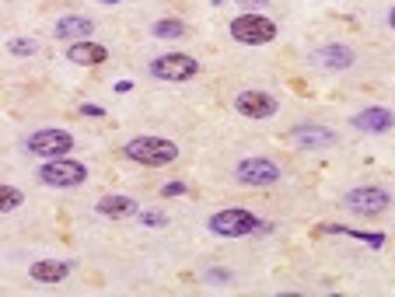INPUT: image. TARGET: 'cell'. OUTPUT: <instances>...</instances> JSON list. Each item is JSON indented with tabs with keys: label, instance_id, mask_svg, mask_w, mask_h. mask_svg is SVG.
Instances as JSON below:
<instances>
[{
	"label": "cell",
	"instance_id": "19",
	"mask_svg": "<svg viewBox=\"0 0 395 297\" xmlns=\"http://www.w3.org/2000/svg\"><path fill=\"white\" fill-rule=\"evenodd\" d=\"M22 200H25L22 189H15V185H4V189H0V210H4V214L18 210V207H22Z\"/></svg>",
	"mask_w": 395,
	"mask_h": 297
},
{
	"label": "cell",
	"instance_id": "18",
	"mask_svg": "<svg viewBox=\"0 0 395 297\" xmlns=\"http://www.w3.org/2000/svg\"><path fill=\"white\" fill-rule=\"evenodd\" d=\"M322 231H329V235H350V238H360V241H367L371 248H381V245H385V235H367V231H357V228H339V224H326Z\"/></svg>",
	"mask_w": 395,
	"mask_h": 297
},
{
	"label": "cell",
	"instance_id": "5",
	"mask_svg": "<svg viewBox=\"0 0 395 297\" xmlns=\"http://www.w3.org/2000/svg\"><path fill=\"white\" fill-rule=\"evenodd\" d=\"M147 74L158 80H168V84H185L200 74V60L189 53H161L147 63Z\"/></svg>",
	"mask_w": 395,
	"mask_h": 297
},
{
	"label": "cell",
	"instance_id": "25",
	"mask_svg": "<svg viewBox=\"0 0 395 297\" xmlns=\"http://www.w3.org/2000/svg\"><path fill=\"white\" fill-rule=\"evenodd\" d=\"M81 116H106L98 105H81Z\"/></svg>",
	"mask_w": 395,
	"mask_h": 297
},
{
	"label": "cell",
	"instance_id": "8",
	"mask_svg": "<svg viewBox=\"0 0 395 297\" xmlns=\"http://www.w3.org/2000/svg\"><path fill=\"white\" fill-rule=\"evenodd\" d=\"M25 151L35 154V158H67L74 151V133L70 130H56V126L35 130L32 137H25Z\"/></svg>",
	"mask_w": 395,
	"mask_h": 297
},
{
	"label": "cell",
	"instance_id": "9",
	"mask_svg": "<svg viewBox=\"0 0 395 297\" xmlns=\"http://www.w3.org/2000/svg\"><path fill=\"white\" fill-rule=\"evenodd\" d=\"M308 63L319 67V70H329V74H343L357 63V53H353L350 42H326V46L308 53Z\"/></svg>",
	"mask_w": 395,
	"mask_h": 297
},
{
	"label": "cell",
	"instance_id": "24",
	"mask_svg": "<svg viewBox=\"0 0 395 297\" xmlns=\"http://www.w3.org/2000/svg\"><path fill=\"white\" fill-rule=\"evenodd\" d=\"M238 4H242V8H255V11H262V8H266V0H238Z\"/></svg>",
	"mask_w": 395,
	"mask_h": 297
},
{
	"label": "cell",
	"instance_id": "22",
	"mask_svg": "<svg viewBox=\"0 0 395 297\" xmlns=\"http://www.w3.org/2000/svg\"><path fill=\"white\" fill-rule=\"evenodd\" d=\"M185 192H189L185 182H168V185H161V196H185Z\"/></svg>",
	"mask_w": 395,
	"mask_h": 297
},
{
	"label": "cell",
	"instance_id": "23",
	"mask_svg": "<svg viewBox=\"0 0 395 297\" xmlns=\"http://www.w3.org/2000/svg\"><path fill=\"white\" fill-rule=\"evenodd\" d=\"M207 283H231V273H224L221 266H214V269L207 273Z\"/></svg>",
	"mask_w": 395,
	"mask_h": 297
},
{
	"label": "cell",
	"instance_id": "6",
	"mask_svg": "<svg viewBox=\"0 0 395 297\" xmlns=\"http://www.w3.org/2000/svg\"><path fill=\"white\" fill-rule=\"evenodd\" d=\"M343 207L360 217H381L392 207V196L381 185H353L350 192H343Z\"/></svg>",
	"mask_w": 395,
	"mask_h": 297
},
{
	"label": "cell",
	"instance_id": "13",
	"mask_svg": "<svg viewBox=\"0 0 395 297\" xmlns=\"http://www.w3.org/2000/svg\"><path fill=\"white\" fill-rule=\"evenodd\" d=\"M94 214H102L106 221H126V217H137V214H140V207H137L133 196L109 192V196H102V200L94 203Z\"/></svg>",
	"mask_w": 395,
	"mask_h": 297
},
{
	"label": "cell",
	"instance_id": "28",
	"mask_svg": "<svg viewBox=\"0 0 395 297\" xmlns=\"http://www.w3.org/2000/svg\"><path fill=\"white\" fill-rule=\"evenodd\" d=\"M388 28H392V32H395V8H392V11H388Z\"/></svg>",
	"mask_w": 395,
	"mask_h": 297
},
{
	"label": "cell",
	"instance_id": "17",
	"mask_svg": "<svg viewBox=\"0 0 395 297\" xmlns=\"http://www.w3.org/2000/svg\"><path fill=\"white\" fill-rule=\"evenodd\" d=\"M151 35L154 39H182L185 35V22H178V18H158L154 25H151Z\"/></svg>",
	"mask_w": 395,
	"mask_h": 297
},
{
	"label": "cell",
	"instance_id": "1",
	"mask_svg": "<svg viewBox=\"0 0 395 297\" xmlns=\"http://www.w3.org/2000/svg\"><path fill=\"white\" fill-rule=\"evenodd\" d=\"M123 158L144 168H165L178 158V144L165 137H133L123 144Z\"/></svg>",
	"mask_w": 395,
	"mask_h": 297
},
{
	"label": "cell",
	"instance_id": "26",
	"mask_svg": "<svg viewBox=\"0 0 395 297\" xmlns=\"http://www.w3.org/2000/svg\"><path fill=\"white\" fill-rule=\"evenodd\" d=\"M94 4H106V8H119V4H126V0H94Z\"/></svg>",
	"mask_w": 395,
	"mask_h": 297
},
{
	"label": "cell",
	"instance_id": "21",
	"mask_svg": "<svg viewBox=\"0 0 395 297\" xmlns=\"http://www.w3.org/2000/svg\"><path fill=\"white\" fill-rule=\"evenodd\" d=\"M137 217H140L144 228H165V224H168V214H165V210H144V214H137Z\"/></svg>",
	"mask_w": 395,
	"mask_h": 297
},
{
	"label": "cell",
	"instance_id": "10",
	"mask_svg": "<svg viewBox=\"0 0 395 297\" xmlns=\"http://www.w3.org/2000/svg\"><path fill=\"white\" fill-rule=\"evenodd\" d=\"M287 140H290L294 147H301V151H326V147H333L339 137H336V130H329V126H322V123H298V126L287 133Z\"/></svg>",
	"mask_w": 395,
	"mask_h": 297
},
{
	"label": "cell",
	"instance_id": "20",
	"mask_svg": "<svg viewBox=\"0 0 395 297\" xmlns=\"http://www.w3.org/2000/svg\"><path fill=\"white\" fill-rule=\"evenodd\" d=\"M8 53L11 56H35L39 53V39H11L8 42Z\"/></svg>",
	"mask_w": 395,
	"mask_h": 297
},
{
	"label": "cell",
	"instance_id": "7",
	"mask_svg": "<svg viewBox=\"0 0 395 297\" xmlns=\"http://www.w3.org/2000/svg\"><path fill=\"white\" fill-rule=\"evenodd\" d=\"M280 164L269 161V158H242L235 164V182L245 185V189H269L280 182Z\"/></svg>",
	"mask_w": 395,
	"mask_h": 297
},
{
	"label": "cell",
	"instance_id": "12",
	"mask_svg": "<svg viewBox=\"0 0 395 297\" xmlns=\"http://www.w3.org/2000/svg\"><path fill=\"white\" fill-rule=\"evenodd\" d=\"M350 126H353L357 133H388V130L395 126V112L385 109V105H371V109L357 112V116L350 119Z\"/></svg>",
	"mask_w": 395,
	"mask_h": 297
},
{
	"label": "cell",
	"instance_id": "4",
	"mask_svg": "<svg viewBox=\"0 0 395 297\" xmlns=\"http://www.w3.org/2000/svg\"><path fill=\"white\" fill-rule=\"evenodd\" d=\"M210 231L217 238H245V235L262 231V221H259V214H252L245 207H224V210L210 214Z\"/></svg>",
	"mask_w": 395,
	"mask_h": 297
},
{
	"label": "cell",
	"instance_id": "14",
	"mask_svg": "<svg viewBox=\"0 0 395 297\" xmlns=\"http://www.w3.org/2000/svg\"><path fill=\"white\" fill-rule=\"evenodd\" d=\"M53 35L63 39V42L91 39V35H94V18H87V15H63V18L53 25Z\"/></svg>",
	"mask_w": 395,
	"mask_h": 297
},
{
	"label": "cell",
	"instance_id": "27",
	"mask_svg": "<svg viewBox=\"0 0 395 297\" xmlns=\"http://www.w3.org/2000/svg\"><path fill=\"white\" fill-rule=\"evenodd\" d=\"M130 87H133V84H130V80H116V91H119V94H126V91H130Z\"/></svg>",
	"mask_w": 395,
	"mask_h": 297
},
{
	"label": "cell",
	"instance_id": "15",
	"mask_svg": "<svg viewBox=\"0 0 395 297\" xmlns=\"http://www.w3.org/2000/svg\"><path fill=\"white\" fill-rule=\"evenodd\" d=\"M67 60L77 63V67H98L109 60V49L102 42H91V39H81V42H70L67 46Z\"/></svg>",
	"mask_w": 395,
	"mask_h": 297
},
{
	"label": "cell",
	"instance_id": "2",
	"mask_svg": "<svg viewBox=\"0 0 395 297\" xmlns=\"http://www.w3.org/2000/svg\"><path fill=\"white\" fill-rule=\"evenodd\" d=\"M87 175H91L87 164L74 161L70 154L67 158H46V164H39V171H35V178L49 189H77L87 182Z\"/></svg>",
	"mask_w": 395,
	"mask_h": 297
},
{
	"label": "cell",
	"instance_id": "11",
	"mask_svg": "<svg viewBox=\"0 0 395 297\" xmlns=\"http://www.w3.org/2000/svg\"><path fill=\"white\" fill-rule=\"evenodd\" d=\"M235 109H238L245 119H269V116H276L280 102H276L269 91H255V87H249V91H242V94L235 98Z\"/></svg>",
	"mask_w": 395,
	"mask_h": 297
},
{
	"label": "cell",
	"instance_id": "3",
	"mask_svg": "<svg viewBox=\"0 0 395 297\" xmlns=\"http://www.w3.org/2000/svg\"><path fill=\"white\" fill-rule=\"evenodd\" d=\"M228 32L242 46H269L276 39V22L266 18V15H259V11H242L238 18H231Z\"/></svg>",
	"mask_w": 395,
	"mask_h": 297
},
{
	"label": "cell",
	"instance_id": "16",
	"mask_svg": "<svg viewBox=\"0 0 395 297\" xmlns=\"http://www.w3.org/2000/svg\"><path fill=\"white\" fill-rule=\"evenodd\" d=\"M28 276H32L35 283H63V280L70 276V262H60V259H39V262H32Z\"/></svg>",
	"mask_w": 395,
	"mask_h": 297
}]
</instances>
